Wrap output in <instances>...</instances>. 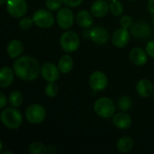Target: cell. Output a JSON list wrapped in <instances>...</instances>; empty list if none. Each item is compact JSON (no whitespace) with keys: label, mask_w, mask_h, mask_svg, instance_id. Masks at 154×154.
Segmentation results:
<instances>
[{"label":"cell","mask_w":154,"mask_h":154,"mask_svg":"<svg viewBox=\"0 0 154 154\" xmlns=\"http://www.w3.org/2000/svg\"><path fill=\"white\" fill-rule=\"evenodd\" d=\"M58 67H59L60 71L62 72V73L70 72L72 70V69H73V60H72V58L68 54L63 55L59 60Z\"/></svg>","instance_id":"22"},{"label":"cell","mask_w":154,"mask_h":154,"mask_svg":"<svg viewBox=\"0 0 154 154\" xmlns=\"http://www.w3.org/2000/svg\"><path fill=\"white\" fill-rule=\"evenodd\" d=\"M106 1H111V2H112V1H114V0H106Z\"/></svg>","instance_id":"39"},{"label":"cell","mask_w":154,"mask_h":154,"mask_svg":"<svg viewBox=\"0 0 154 154\" xmlns=\"http://www.w3.org/2000/svg\"><path fill=\"white\" fill-rule=\"evenodd\" d=\"M148 8H149L150 13H152V14H154V0H149Z\"/></svg>","instance_id":"34"},{"label":"cell","mask_w":154,"mask_h":154,"mask_svg":"<svg viewBox=\"0 0 154 154\" xmlns=\"http://www.w3.org/2000/svg\"><path fill=\"white\" fill-rule=\"evenodd\" d=\"M83 0H63V3L69 7H77L82 4Z\"/></svg>","instance_id":"32"},{"label":"cell","mask_w":154,"mask_h":154,"mask_svg":"<svg viewBox=\"0 0 154 154\" xmlns=\"http://www.w3.org/2000/svg\"><path fill=\"white\" fill-rule=\"evenodd\" d=\"M136 91L142 97H150L153 94V85L149 79H141L136 86Z\"/></svg>","instance_id":"16"},{"label":"cell","mask_w":154,"mask_h":154,"mask_svg":"<svg viewBox=\"0 0 154 154\" xmlns=\"http://www.w3.org/2000/svg\"><path fill=\"white\" fill-rule=\"evenodd\" d=\"M130 41V33L128 32V29L125 28H119L117 29L112 37L113 44L117 48H124L125 47Z\"/></svg>","instance_id":"13"},{"label":"cell","mask_w":154,"mask_h":154,"mask_svg":"<svg viewBox=\"0 0 154 154\" xmlns=\"http://www.w3.org/2000/svg\"><path fill=\"white\" fill-rule=\"evenodd\" d=\"M7 2V0H0V4L1 5H4L5 3H6Z\"/></svg>","instance_id":"36"},{"label":"cell","mask_w":154,"mask_h":154,"mask_svg":"<svg viewBox=\"0 0 154 154\" xmlns=\"http://www.w3.org/2000/svg\"><path fill=\"white\" fill-rule=\"evenodd\" d=\"M130 32L134 37L141 40L147 39L152 35L151 27L149 23L144 21H138L133 23L132 27L130 28Z\"/></svg>","instance_id":"9"},{"label":"cell","mask_w":154,"mask_h":154,"mask_svg":"<svg viewBox=\"0 0 154 154\" xmlns=\"http://www.w3.org/2000/svg\"><path fill=\"white\" fill-rule=\"evenodd\" d=\"M93 14H90L89 12L86 11V10H82L79 11L77 15H76V21L78 23V24L80 27L83 28H89L94 24V18H93Z\"/></svg>","instance_id":"17"},{"label":"cell","mask_w":154,"mask_h":154,"mask_svg":"<svg viewBox=\"0 0 154 154\" xmlns=\"http://www.w3.org/2000/svg\"><path fill=\"white\" fill-rule=\"evenodd\" d=\"M60 42L62 50L67 53H70L78 50L80 41L79 35L75 32L67 31L61 35Z\"/></svg>","instance_id":"4"},{"label":"cell","mask_w":154,"mask_h":154,"mask_svg":"<svg viewBox=\"0 0 154 154\" xmlns=\"http://www.w3.org/2000/svg\"><path fill=\"white\" fill-rule=\"evenodd\" d=\"M83 35L89 38L97 44H106L109 40L108 31L101 26H95L89 31H85Z\"/></svg>","instance_id":"6"},{"label":"cell","mask_w":154,"mask_h":154,"mask_svg":"<svg viewBox=\"0 0 154 154\" xmlns=\"http://www.w3.org/2000/svg\"><path fill=\"white\" fill-rule=\"evenodd\" d=\"M108 84L106 75L102 71H95L89 77V86L94 91H103Z\"/></svg>","instance_id":"10"},{"label":"cell","mask_w":154,"mask_h":154,"mask_svg":"<svg viewBox=\"0 0 154 154\" xmlns=\"http://www.w3.org/2000/svg\"><path fill=\"white\" fill-rule=\"evenodd\" d=\"M32 19L34 24L41 28H50L54 23V17L48 10L39 9L33 13Z\"/></svg>","instance_id":"7"},{"label":"cell","mask_w":154,"mask_h":154,"mask_svg":"<svg viewBox=\"0 0 154 154\" xmlns=\"http://www.w3.org/2000/svg\"><path fill=\"white\" fill-rule=\"evenodd\" d=\"M114 125L122 130L128 129L132 125V118L126 113H118L113 117Z\"/></svg>","instance_id":"18"},{"label":"cell","mask_w":154,"mask_h":154,"mask_svg":"<svg viewBox=\"0 0 154 154\" xmlns=\"http://www.w3.org/2000/svg\"><path fill=\"white\" fill-rule=\"evenodd\" d=\"M6 10L11 16L20 18L27 12V4L25 0H7Z\"/></svg>","instance_id":"8"},{"label":"cell","mask_w":154,"mask_h":154,"mask_svg":"<svg viewBox=\"0 0 154 154\" xmlns=\"http://www.w3.org/2000/svg\"><path fill=\"white\" fill-rule=\"evenodd\" d=\"M110 10V5L105 0H97L95 1L90 8L91 14L97 18H102L108 14Z\"/></svg>","instance_id":"14"},{"label":"cell","mask_w":154,"mask_h":154,"mask_svg":"<svg viewBox=\"0 0 154 154\" xmlns=\"http://www.w3.org/2000/svg\"><path fill=\"white\" fill-rule=\"evenodd\" d=\"M14 71L19 79L32 81L38 78L41 72V67L35 58L25 55L18 58L14 61Z\"/></svg>","instance_id":"1"},{"label":"cell","mask_w":154,"mask_h":154,"mask_svg":"<svg viewBox=\"0 0 154 154\" xmlns=\"http://www.w3.org/2000/svg\"><path fill=\"white\" fill-rule=\"evenodd\" d=\"M94 111L102 118H110L115 115L116 106L112 99L108 97H100L94 104Z\"/></svg>","instance_id":"3"},{"label":"cell","mask_w":154,"mask_h":154,"mask_svg":"<svg viewBox=\"0 0 154 154\" xmlns=\"http://www.w3.org/2000/svg\"><path fill=\"white\" fill-rule=\"evenodd\" d=\"M0 117L3 125L9 129H17L23 124V117L21 113L14 106L4 109Z\"/></svg>","instance_id":"2"},{"label":"cell","mask_w":154,"mask_h":154,"mask_svg":"<svg viewBox=\"0 0 154 154\" xmlns=\"http://www.w3.org/2000/svg\"><path fill=\"white\" fill-rule=\"evenodd\" d=\"M129 1H135V0H129Z\"/></svg>","instance_id":"40"},{"label":"cell","mask_w":154,"mask_h":154,"mask_svg":"<svg viewBox=\"0 0 154 154\" xmlns=\"http://www.w3.org/2000/svg\"><path fill=\"white\" fill-rule=\"evenodd\" d=\"M9 103L14 107H18L23 103V95L20 91H14L9 96Z\"/></svg>","instance_id":"24"},{"label":"cell","mask_w":154,"mask_h":154,"mask_svg":"<svg viewBox=\"0 0 154 154\" xmlns=\"http://www.w3.org/2000/svg\"><path fill=\"white\" fill-rule=\"evenodd\" d=\"M130 60L136 66H143L147 63V52L141 48H134L130 52Z\"/></svg>","instance_id":"15"},{"label":"cell","mask_w":154,"mask_h":154,"mask_svg":"<svg viewBox=\"0 0 154 154\" xmlns=\"http://www.w3.org/2000/svg\"><path fill=\"white\" fill-rule=\"evenodd\" d=\"M118 106L122 111H128L132 106V99L128 96H123L118 100Z\"/></svg>","instance_id":"26"},{"label":"cell","mask_w":154,"mask_h":154,"mask_svg":"<svg viewBox=\"0 0 154 154\" xmlns=\"http://www.w3.org/2000/svg\"><path fill=\"white\" fill-rule=\"evenodd\" d=\"M6 103H7V99H6L5 96L3 93H1L0 94V108L3 109L6 106Z\"/></svg>","instance_id":"33"},{"label":"cell","mask_w":154,"mask_h":154,"mask_svg":"<svg viewBox=\"0 0 154 154\" xmlns=\"http://www.w3.org/2000/svg\"><path fill=\"white\" fill-rule=\"evenodd\" d=\"M146 52L147 54L154 59V40H151L146 45Z\"/></svg>","instance_id":"31"},{"label":"cell","mask_w":154,"mask_h":154,"mask_svg":"<svg viewBox=\"0 0 154 154\" xmlns=\"http://www.w3.org/2000/svg\"><path fill=\"white\" fill-rule=\"evenodd\" d=\"M26 120L31 124H40L46 117V111L44 107L38 104H32L27 107L25 111Z\"/></svg>","instance_id":"5"},{"label":"cell","mask_w":154,"mask_h":154,"mask_svg":"<svg viewBox=\"0 0 154 154\" xmlns=\"http://www.w3.org/2000/svg\"><path fill=\"white\" fill-rule=\"evenodd\" d=\"M57 23L59 26L62 29L70 28L74 23L73 12L68 7L60 9L57 14Z\"/></svg>","instance_id":"11"},{"label":"cell","mask_w":154,"mask_h":154,"mask_svg":"<svg viewBox=\"0 0 154 154\" xmlns=\"http://www.w3.org/2000/svg\"><path fill=\"white\" fill-rule=\"evenodd\" d=\"M41 74L47 82H55L60 78V69L55 64L46 62L41 68Z\"/></svg>","instance_id":"12"},{"label":"cell","mask_w":154,"mask_h":154,"mask_svg":"<svg viewBox=\"0 0 154 154\" xmlns=\"http://www.w3.org/2000/svg\"><path fill=\"white\" fill-rule=\"evenodd\" d=\"M29 152L31 154H46L48 149L42 143H32L29 146Z\"/></svg>","instance_id":"23"},{"label":"cell","mask_w":154,"mask_h":154,"mask_svg":"<svg viewBox=\"0 0 154 154\" xmlns=\"http://www.w3.org/2000/svg\"><path fill=\"white\" fill-rule=\"evenodd\" d=\"M153 97H154V91H153Z\"/></svg>","instance_id":"41"},{"label":"cell","mask_w":154,"mask_h":154,"mask_svg":"<svg viewBox=\"0 0 154 154\" xmlns=\"http://www.w3.org/2000/svg\"><path fill=\"white\" fill-rule=\"evenodd\" d=\"M58 86L54 82H49V84L45 88V93L49 97H55L58 94Z\"/></svg>","instance_id":"27"},{"label":"cell","mask_w":154,"mask_h":154,"mask_svg":"<svg viewBox=\"0 0 154 154\" xmlns=\"http://www.w3.org/2000/svg\"><path fill=\"white\" fill-rule=\"evenodd\" d=\"M23 51V43L20 41H18V40H13V41H11L8 43L7 48H6L7 54L12 59H15L18 56H20L22 54Z\"/></svg>","instance_id":"19"},{"label":"cell","mask_w":154,"mask_h":154,"mask_svg":"<svg viewBox=\"0 0 154 154\" xmlns=\"http://www.w3.org/2000/svg\"><path fill=\"white\" fill-rule=\"evenodd\" d=\"M62 4H64L63 0H46L45 2L46 7L48 8V10H51V11L59 10L61 7Z\"/></svg>","instance_id":"28"},{"label":"cell","mask_w":154,"mask_h":154,"mask_svg":"<svg viewBox=\"0 0 154 154\" xmlns=\"http://www.w3.org/2000/svg\"><path fill=\"white\" fill-rule=\"evenodd\" d=\"M133 19L129 16V15H124L121 19H120V24L123 28L125 29H129L132 27L133 25Z\"/></svg>","instance_id":"30"},{"label":"cell","mask_w":154,"mask_h":154,"mask_svg":"<svg viewBox=\"0 0 154 154\" xmlns=\"http://www.w3.org/2000/svg\"><path fill=\"white\" fill-rule=\"evenodd\" d=\"M152 23H153V26H154V17H153V20H152Z\"/></svg>","instance_id":"38"},{"label":"cell","mask_w":154,"mask_h":154,"mask_svg":"<svg viewBox=\"0 0 154 154\" xmlns=\"http://www.w3.org/2000/svg\"><path fill=\"white\" fill-rule=\"evenodd\" d=\"M14 71L9 67H4L0 70V87L7 88L14 81Z\"/></svg>","instance_id":"20"},{"label":"cell","mask_w":154,"mask_h":154,"mask_svg":"<svg viewBox=\"0 0 154 154\" xmlns=\"http://www.w3.org/2000/svg\"><path fill=\"white\" fill-rule=\"evenodd\" d=\"M33 23H34V22H33L32 18L23 17L19 21V27L23 30H28L32 26Z\"/></svg>","instance_id":"29"},{"label":"cell","mask_w":154,"mask_h":154,"mask_svg":"<svg viewBox=\"0 0 154 154\" xmlns=\"http://www.w3.org/2000/svg\"><path fill=\"white\" fill-rule=\"evenodd\" d=\"M3 154H13V152H4Z\"/></svg>","instance_id":"37"},{"label":"cell","mask_w":154,"mask_h":154,"mask_svg":"<svg viewBox=\"0 0 154 154\" xmlns=\"http://www.w3.org/2000/svg\"><path fill=\"white\" fill-rule=\"evenodd\" d=\"M134 147V141L131 137L125 136L118 140L116 143V149L121 153H127L132 151Z\"/></svg>","instance_id":"21"},{"label":"cell","mask_w":154,"mask_h":154,"mask_svg":"<svg viewBox=\"0 0 154 154\" xmlns=\"http://www.w3.org/2000/svg\"><path fill=\"white\" fill-rule=\"evenodd\" d=\"M56 152V149H55V147L54 146H50L49 147V149H48V152L51 154L54 153Z\"/></svg>","instance_id":"35"},{"label":"cell","mask_w":154,"mask_h":154,"mask_svg":"<svg viewBox=\"0 0 154 154\" xmlns=\"http://www.w3.org/2000/svg\"><path fill=\"white\" fill-rule=\"evenodd\" d=\"M109 5H110V12L115 16H120L124 13V5L118 0L112 1Z\"/></svg>","instance_id":"25"}]
</instances>
